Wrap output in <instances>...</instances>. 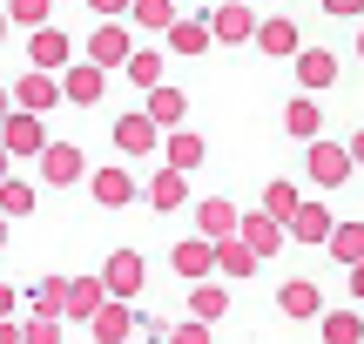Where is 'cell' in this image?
Instances as JSON below:
<instances>
[{
	"label": "cell",
	"instance_id": "ee69618b",
	"mask_svg": "<svg viewBox=\"0 0 364 344\" xmlns=\"http://www.w3.org/2000/svg\"><path fill=\"white\" fill-rule=\"evenodd\" d=\"M0 344H21V324H0Z\"/></svg>",
	"mask_w": 364,
	"mask_h": 344
},
{
	"label": "cell",
	"instance_id": "f6af8a7d",
	"mask_svg": "<svg viewBox=\"0 0 364 344\" xmlns=\"http://www.w3.org/2000/svg\"><path fill=\"white\" fill-rule=\"evenodd\" d=\"M14 115V88H0V122H7Z\"/></svg>",
	"mask_w": 364,
	"mask_h": 344
},
{
	"label": "cell",
	"instance_id": "e575fe53",
	"mask_svg": "<svg viewBox=\"0 0 364 344\" xmlns=\"http://www.w3.org/2000/svg\"><path fill=\"white\" fill-rule=\"evenodd\" d=\"M129 81L135 88H162V54H129Z\"/></svg>",
	"mask_w": 364,
	"mask_h": 344
},
{
	"label": "cell",
	"instance_id": "e0dca14e",
	"mask_svg": "<svg viewBox=\"0 0 364 344\" xmlns=\"http://www.w3.org/2000/svg\"><path fill=\"white\" fill-rule=\"evenodd\" d=\"M189 318H196V324H223V318H230V291H223L216 277L189 284Z\"/></svg>",
	"mask_w": 364,
	"mask_h": 344
},
{
	"label": "cell",
	"instance_id": "6da1fadb",
	"mask_svg": "<svg viewBox=\"0 0 364 344\" xmlns=\"http://www.w3.org/2000/svg\"><path fill=\"white\" fill-rule=\"evenodd\" d=\"M102 284H108V297H115V304H135V297H142V284H149V264H142V250H108V264H102Z\"/></svg>",
	"mask_w": 364,
	"mask_h": 344
},
{
	"label": "cell",
	"instance_id": "d4e9b609",
	"mask_svg": "<svg viewBox=\"0 0 364 344\" xmlns=\"http://www.w3.org/2000/svg\"><path fill=\"white\" fill-rule=\"evenodd\" d=\"M324 250L338 257L344 270H358V264H364V223H338V230H331V243H324Z\"/></svg>",
	"mask_w": 364,
	"mask_h": 344
},
{
	"label": "cell",
	"instance_id": "44dd1931",
	"mask_svg": "<svg viewBox=\"0 0 364 344\" xmlns=\"http://www.w3.org/2000/svg\"><path fill=\"white\" fill-rule=\"evenodd\" d=\"M27 318H68V277H41L27 291Z\"/></svg>",
	"mask_w": 364,
	"mask_h": 344
},
{
	"label": "cell",
	"instance_id": "484cf974",
	"mask_svg": "<svg viewBox=\"0 0 364 344\" xmlns=\"http://www.w3.org/2000/svg\"><path fill=\"white\" fill-rule=\"evenodd\" d=\"M297 81L304 88H331V81H338V61H331L324 48H304L297 54Z\"/></svg>",
	"mask_w": 364,
	"mask_h": 344
},
{
	"label": "cell",
	"instance_id": "ac0fdd59",
	"mask_svg": "<svg viewBox=\"0 0 364 344\" xmlns=\"http://www.w3.org/2000/svg\"><path fill=\"white\" fill-rule=\"evenodd\" d=\"M108 304V284L102 277H68V318H81V324H95V311Z\"/></svg>",
	"mask_w": 364,
	"mask_h": 344
},
{
	"label": "cell",
	"instance_id": "2e32d148",
	"mask_svg": "<svg viewBox=\"0 0 364 344\" xmlns=\"http://www.w3.org/2000/svg\"><path fill=\"white\" fill-rule=\"evenodd\" d=\"M102 88H108V75L95 61H81V68H68V75H61V95L75 108H95V102H102Z\"/></svg>",
	"mask_w": 364,
	"mask_h": 344
},
{
	"label": "cell",
	"instance_id": "4fadbf2b",
	"mask_svg": "<svg viewBox=\"0 0 364 344\" xmlns=\"http://www.w3.org/2000/svg\"><path fill=\"white\" fill-rule=\"evenodd\" d=\"M88 196L102 203V210H129V203H135V176L129 169H95L88 176Z\"/></svg>",
	"mask_w": 364,
	"mask_h": 344
},
{
	"label": "cell",
	"instance_id": "5bb4252c",
	"mask_svg": "<svg viewBox=\"0 0 364 344\" xmlns=\"http://www.w3.org/2000/svg\"><path fill=\"white\" fill-rule=\"evenodd\" d=\"M88 331H95V344H129L135 338V304H115V297H108V304L95 311Z\"/></svg>",
	"mask_w": 364,
	"mask_h": 344
},
{
	"label": "cell",
	"instance_id": "7402d4cb",
	"mask_svg": "<svg viewBox=\"0 0 364 344\" xmlns=\"http://www.w3.org/2000/svg\"><path fill=\"white\" fill-rule=\"evenodd\" d=\"M331 230H338V223H331L324 203H304V210L290 216V243H331Z\"/></svg>",
	"mask_w": 364,
	"mask_h": 344
},
{
	"label": "cell",
	"instance_id": "ba28073f",
	"mask_svg": "<svg viewBox=\"0 0 364 344\" xmlns=\"http://www.w3.org/2000/svg\"><path fill=\"white\" fill-rule=\"evenodd\" d=\"M277 311H284L290 324H311V318H324V291H317L311 277H290L284 291H277Z\"/></svg>",
	"mask_w": 364,
	"mask_h": 344
},
{
	"label": "cell",
	"instance_id": "681fc988",
	"mask_svg": "<svg viewBox=\"0 0 364 344\" xmlns=\"http://www.w3.org/2000/svg\"><path fill=\"white\" fill-rule=\"evenodd\" d=\"M358 54H364V34H358Z\"/></svg>",
	"mask_w": 364,
	"mask_h": 344
},
{
	"label": "cell",
	"instance_id": "b9f144b4",
	"mask_svg": "<svg viewBox=\"0 0 364 344\" xmlns=\"http://www.w3.org/2000/svg\"><path fill=\"white\" fill-rule=\"evenodd\" d=\"M351 162H358V169H364V129L351 135Z\"/></svg>",
	"mask_w": 364,
	"mask_h": 344
},
{
	"label": "cell",
	"instance_id": "f1b7e54d",
	"mask_svg": "<svg viewBox=\"0 0 364 344\" xmlns=\"http://www.w3.org/2000/svg\"><path fill=\"white\" fill-rule=\"evenodd\" d=\"M162 41H169V54H203V48H209L216 34H209V21H176V27H169Z\"/></svg>",
	"mask_w": 364,
	"mask_h": 344
},
{
	"label": "cell",
	"instance_id": "836d02e7",
	"mask_svg": "<svg viewBox=\"0 0 364 344\" xmlns=\"http://www.w3.org/2000/svg\"><path fill=\"white\" fill-rule=\"evenodd\" d=\"M48 7H54V0H7V21H14V27H34V34H41V27H54Z\"/></svg>",
	"mask_w": 364,
	"mask_h": 344
},
{
	"label": "cell",
	"instance_id": "7c38bea8",
	"mask_svg": "<svg viewBox=\"0 0 364 344\" xmlns=\"http://www.w3.org/2000/svg\"><path fill=\"white\" fill-rule=\"evenodd\" d=\"M236 237H243V243H250V250H257V257H277V250H284V243H290V230L277 223L270 210H257V216H243V230H236Z\"/></svg>",
	"mask_w": 364,
	"mask_h": 344
},
{
	"label": "cell",
	"instance_id": "8992f818",
	"mask_svg": "<svg viewBox=\"0 0 364 344\" xmlns=\"http://www.w3.org/2000/svg\"><path fill=\"white\" fill-rule=\"evenodd\" d=\"M54 102H68V95H61V81L41 75V68H27V75L14 81V108H27V115H48Z\"/></svg>",
	"mask_w": 364,
	"mask_h": 344
},
{
	"label": "cell",
	"instance_id": "c3c4849f",
	"mask_svg": "<svg viewBox=\"0 0 364 344\" xmlns=\"http://www.w3.org/2000/svg\"><path fill=\"white\" fill-rule=\"evenodd\" d=\"M0 250H7V216H0Z\"/></svg>",
	"mask_w": 364,
	"mask_h": 344
},
{
	"label": "cell",
	"instance_id": "7bdbcfd3",
	"mask_svg": "<svg viewBox=\"0 0 364 344\" xmlns=\"http://www.w3.org/2000/svg\"><path fill=\"white\" fill-rule=\"evenodd\" d=\"M351 297H358V304H364V264L351 270Z\"/></svg>",
	"mask_w": 364,
	"mask_h": 344
},
{
	"label": "cell",
	"instance_id": "f35d334b",
	"mask_svg": "<svg viewBox=\"0 0 364 344\" xmlns=\"http://www.w3.org/2000/svg\"><path fill=\"white\" fill-rule=\"evenodd\" d=\"M14 311H21V291H14V284H0V324H14Z\"/></svg>",
	"mask_w": 364,
	"mask_h": 344
},
{
	"label": "cell",
	"instance_id": "30bf717a",
	"mask_svg": "<svg viewBox=\"0 0 364 344\" xmlns=\"http://www.w3.org/2000/svg\"><path fill=\"white\" fill-rule=\"evenodd\" d=\"M169 264H176V277H189V284H203L209 270H216V243H209V237H182L176 250H169Z\"/></svg>",
	"mask_w": 364,
	"mask_h": 344
},
{
	"label": "cell",
	"instance_id": "4316f807",
	"mask_svg": "<svg viewBox=\"0 0 364 344\" xmlns=\"http://www.w3.org/2000/svg\"><path fill=\"white\" fill-rule=\"evenodd\" d=\"M257 264H263V257L250 250L243 237H230V243H216V270H223V277H250V270H257Z\"/></svg>",
	"mask_w": 364,
	"mask_h": 344
},
{
	"label": "cell",
	"instance_id": "1f68e13d",
	"mask_svg": "<svg viewBox=\"0 0 364 344\" xmlns=\"http://www.w3.org/2000/svg\"><path fill=\"white\" fill-rule=\"evenodd\" d=\"M263 210H270V216H277V223H284V230H290V216H297V210H304V196H297V183H270V189H263Z\"/></svg>",
	"mask_w": 364,
	"mask_h": 344
},
{
	"label": "cell",
	"instance_id": "d590c367",
	"mask_svg": "<svg viewBox=\"0 0 364 344\" xmlns=\"http://www.w3.org/2000/svg\"><path fill=\"white\" fill-rule=\"evenodd\" d=\"M21 344H61V318H27L21 324Z\"/></svg>",
	"mask_w": 364,
	"mask_h": 344
},
{
	"label": "cell",
	"instance_id": "83f0119b",
	"mask_svg": "<svg viewBox=\"0 0 364 344\" xmlns=\"http://www.w3.org/2000/svg\"><path fill=\"white\" fill-rule=\"evenodd\" d=\"M257 48L263 54H304L297 48V21H257Z\"/></svg>",
	"mask_w": 364,
	"mask_h": 344
},
{
	"label": "cell",
	"instance_id": "ab89813d",
	"mask_svg": "<svg viewBox=\"0 0 364 344\" xmlns=\"http://www.w3.org/2000/svg\"><path fill=\"white\" fill-rule=\"evenodd\" d=\"M135 331H142L149 344H162V338H169V324H162V318H135Z\"/></svg>",
	"mask_w": 364,
	"mask_h": 344
},
{
	"label": "cell",
	"instance_id": "cb8c5ba5",
	"mask_svg": "<svg viewBox=\"0 0 364 344\" xmlns=\"http://www.w3.org/2000/svg\"><path fill=\"white\" fill-rule=\"evenodd\" d=\"M129 21L142 27V34H169L182 14H176V0H135V7H129Z\"/></svg>",
	"mask_w": 364,
	"mask_h": 344
},
{
	"label": "cell",
	"instance_id": "52a82bcc",
	"mask_svg": "<svg viewBox=\"0 0 364 344\" xmlns=\"http://www.w3.org/2000/svg\"><path fill=\"white\" fill-rule=\"evenodd\" d=\"M236 230H243L236 203H223V196H203V203H196V237H209V243H230Z\"/></svg>",
	"mask_w": 364,
	"mask_h": 344
},
{
	"label": "cell",
	"instance_id": "74e56055",
	"mask_svg": "<svg viewBox=\"0 0 364 344\" xmlns=\"http://www.w3.org/2000/svg\"><path fill=\"white\" fill-rule=\"evenodd\" d=\"M88 7H95V14H102V21H122V14H129V7H135V0H88Z\"/></svg>",
	"mask_w": 364,
	"mask_h": 344
},
{
	"label": "cell",
	"instance_id": "ffe728a7",
	"mask_svg": "<svg viewBox=\"0 0 364 344\" xmlns=\"http://www.w3.org/2000/svg\"><path fill=\"white\" fill-rule=\"evenodd\" d=\"M142 115L149 122H156V129H182V115H189V95H182V88H149V108H142Z\"/></svg>",
	"mask_w": 364,
	"mask_h": 344
},
{
	"label": "cell",
	"instance_id": "d6986e66",
	"mask_svg": "<svg viewBox=\"0 0 364 344\" xmlns=\"http://www.w3.org/2000/svg\"><path fill=\"white\" fill-rule=\"evenodd\" d=\"M142 196H149V210H162V216H169V210H182V203H189V183H182V169H156Z\"/></svg>",
	"mask_w": 364,
	"mask_h": 344
},
{
	"label": "cell",
	"instance_id": "60d3db41",
	"mask_svg": "<svg viewBox=\"0 0 364 344\" xmlns=\"http://www.w3.org/2000/svg\"><path fill=\"white\" fill-rule=\"evenodd\" d=\"M324 14H364V0H324Z\"/></svg>",
	"mask_w": 364,
	"mask_h": 344
},
{
	"label": "cell",
	"instance_id": "8d00e7d4",
	"mask_svg": "<svg viewBox=\"0 0 364 344\" xmlns=\"http://www.w3.org/2000/svg\"><path fill=\"white\" fill-rule=\"evenodd\" d=\"M162 344H209V324H169V338H162Z\"/></svg>",
	"mask_w": 364,
	"mask_h": 344
},
{
	"label": "cell",
	"instance_id": "3957f363",
	"mask_svg": "<svg viewBox=\"0 0 364 344\" xmlns=\"http://www.w3.org/2000/svg\"><path fill=\"white\" fill-rule=\"evenodd\" d=\"M27 54H34L41 75H68V68H75V41H68L61 27H41V34H27Z\"/></svg>",
	"mask_w": 364,
	"mask_h": 344
},
{
	"label": "cell",
	"instance_id": "f546056e",
	"mask_svg": "<svg viewBox=\"0 0 364 344\" xmlns=\"http://www.w3.org/2000/svg\"><path fill=\"white\" fill-rule=\"evenodd\" d=\"M203 156H209V149H203V135H196V129H176V135H169V169H182V176H189Z\"/></svg>",
	"mask_w": 364,
	"mask_h": 344
},
{
	"label": "cell",
	"instance_id": "4dcf8cb0",
	"mask_svg": "<svg viewBox=\"0 0 364 344\" xmlns=\"http://www.w3.org/2000/svg\"><path fill=\"white\" fill-rule=\"evenodd\" d=\"M324 344H364V318L358 311H324Z\"/></svg>",
	"mask_w": 364,
	"mask_h": 344
},
{
	"label": "cell",
	"instance_id": "7a4b0ae2",
	"mask_svg": "<svg viewBox=\"0 0 364 344\" xmlns=\"http://www.w3.org/2000/svg\"><path fill=\"white\" fill-rule=\"evenodd\" d=\"M129 54H135V34H129L122 21H102V27L88 34V61L102 68V75H108V68H129Z\"/></svg>",
	"mask_w": 364,
	"mask_h": 344
},
{
	"label": "cell",
	"instance_id": "d6a6232c",
	"mask_svg": "<svg viewBox=\"0 0 364 344\" xmlns=\"http://www.w3.org/2000/svg\"><path fill=\"white\" fill-rule=\"evenodd\" d=\"M284 129L297 135V142H311V135L324 129V115H317V102H290V108H284Z\"/></svg>",
	"mask_w": 364,
	"mask_h": 344
},
{
	"label": "cell",
	"instance_id": "277c9868",
	"mask_svg": "<svg viewBox=\"0 0 364 344\" xmlns=\"http://www.w3.org/2000/svg\"><path fill=\"white\" fill-rule=\"evenodd\" d=\"M0 149H7V156H41V149H48V129H41V115L14 108V115L0 122Z\"/></svg>",
	"mask_w": 364,
	"mask_h": 344
},
{
	"label": "cell",
	"instance_id": "bcb514c9",
	"mask_svg": "<svg viewBox=\"0 0 364 344\" xmlns=\"http://www.w3.org/2000/svg\"><path fill=\"white\" fill-rule=\"evenodd\" d=\"M7 162H14V156H7V149H0V183H7Z\"/></svg>",
	"mask_w": 364,
	"mask_h": 344
},
{
	"label": "cell",
	"instance_id": "8fae6325",
	"mask_svg": "<svg viewBox=\"0 0 364 344\" xmlns=\"http://www.w3.org/2000/svg\"><path fill=\"white\" fill-rule=\"evenodd\" d=\"M115 149H122V156H149V149H162V129L142 115V108H135V115L115 122Z\"/></svg>",
	"mask_w": 364,
	"mask_h": 344
},
{
	"label": "cell",
	"instance_id": "603a6c76",
	"mask_svg": "<svg viewBox=\"0 0 364 344\" xmlns=\"http://www.w3.org/2000/svg\"><path fill=\"white\" fill-rule=\"evenodd\" d=\"M34 203H41V189H34V183H21V176H7V183H0V216H7V223L34 216Z\"/></svg>",
	"mask_w": 364,
	"mask_h": 344
},
{
	"label": "cell",
	"instance_id": "9a60e30c",
	"mask_svg": "<svg viewBox=\"0 0 364 344\" xmlns=\"http://www.w3.org/2000/svg\"><path fill=\"white\" fill-rule=\"evenodd\" d=\"M209 34H216L223 48H243V41H257V14L250 7H216L209 14Z\"/></svg>",
	"mask_w": 364,
	"mask_h": 344
},
{
	"label": "cell",
	"instance_id": "5b68a950",
	"mask_svg": "<svg viewBox=\"0 0 364 344\" xmlns=\"http://www.w3.org/2000/svg\"><path fill=\"white\" fill-rule=\"evenodd\" d=\"M81 176H88V162H81L75 142H48L41 149V183L48 189H68V183H81Z\"/></svg>",
	"mask_w": 364,
	"mask_h": 344
},
{
	"label": "cell",
	"instance_id": "7dc6e473",
	"mask_svg": "<svg viewBox=\"0 0 364 344\" xmlns=\"http://www.w3.org/2000/svg\"><path fill=\"white\" fill-rule=\"evenodd\" d=\"M7 27H14V21H7V7H0V41H7Z\"/></svg>",
	"mask_w": 364,
	"mask_h": 344
},
{
	"label": "cell",
	"instance_id": "9c48e42d",
	"mask_svg": "<svg viewBox=\"0 0 364 344\" xmlns=\"http://www.w3.org/2000/svg\"><path fill=\"white\" fill-rule=\"evenodd\" d=\"M304 162H311V176H317L324 189H338L344 176L358 169V162H351V149H338V142H311V149H304Z\"/></svg>",
	"mask_w": 364,
	"mask_h": 344
}]
</instances>
